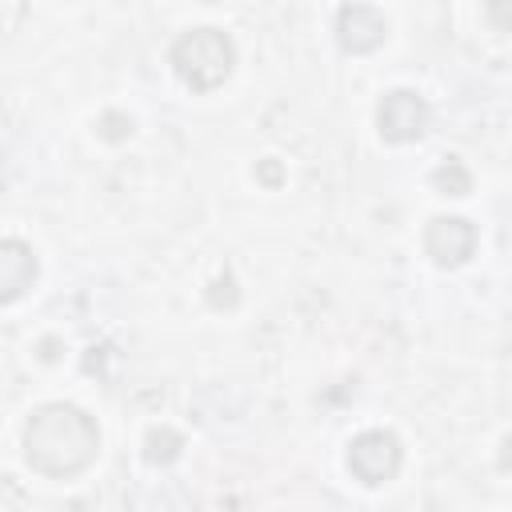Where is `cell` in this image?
Instances as JSON below:
<instances>
[{"label": "cell", "mask_w": 512, "mask_h": 512, "mask_svg": "<svg viewBox=\"0 0 512 512\" xmlns=\"http://www.w3.org/2000/svg\"><path fill=\"white\" fill-rule=\"evenodd\" d=\"M100 136H104V140H124V136H132V116L104 112V116H100Z\"/></svg>", "instance_id": "obj_10"}, {"label": "cell", "mask_w": 512, "mask_h": 512, "mask_svg": "<svg viewBox=\"0 0 512 512\" xmlns=\"http://www.w3.org/2000/svg\"><path fill=\"white\" fill-rule=\"evenodd\" d=\"M376 128L388 144H408L420 140L428 128V104L412 92V88H392L380 104H376Z\"/></svg>", "instance_id": "obj_4"}, {"label": "cell", "mask_w": 512, "mask_h": 512, "mask_svg": "<svg viewBox=\"0 0 512 512\" xmlns=\"http://www.w3.org/2000/svg\"><path fill=\"white\" fill-rule=\"evenodd\" d=\"M236 64V44L224 28H188L172 44V68L192 92H212L232 76Z\"/></svg>", "instance_id": "obj_2"}, {"label": "cell", "mask_w": 512, "mask_h": 512, "mask_svg": "<svg viewBox=\"0 0 512 512\" xmlns=\"http://www.w3.org/2000/svg\"><path fill=\"white\" fill-rule=\"evenodd\" d=\"M32 280H36V252L24 240L8 236L0 244V300L4 304L20 300L24 288H32Z\"/></svg>", "instance_id": "obj_7"}, {"label": "cell", "mask_w": 512, "mask_h": 512, "mask_svg": "<svg viewBox=\"0 0 512 512\" xmlns=\"http://www.w3.org/2000/svg\"><path fill=\"white\" fill-rule=\"evenodd\" d=\"M432 184H436L444 196H468V192H472V172H468L456 156H448V160L432 172Z\"/></svg>", "instance_id": "obj_8"}, {"label": "cell", "mask_w": 512, "mask_h": 512, "mask_svg": "<svg viewBox=\"0 0 512 512\" xmlns=\"http://www.w3.org/2000/svg\"><path fill=\"white\" fill-rule=\"evenodd\" d=\"M400 460H404V448L396 440V432H384V428H372V432H360L352 444H348V472L376 488V484H388L396 472H400Z\"/></svg>", "instance_id": "obj_3"}, {"label": "cell", "mask_w": 512, "mask_h": 512, "mask_svg": "<svg viewBox=\"0 0 512 512\" xmlns=\"http://www.w3.org/2000/svg\"><path fill=\"white\" fill-rule=\"evenodd\" d=\"M100 452L96 420L76 404H40L24 424V460L52 480L84 472Z\"/></svg>", "instance_id": "obj_1"}, {"label": "cell", "mask_w": 512, "mask_h": 512, "mask_svg": "<svg viewBox=\"0 0 512 512\" xmlns=\"http://www.w3.org/2000/svg\"><path fill=\"white\" fill-rule=\"evenodd\" d=\"M180 448H184V440H180V432H172V428H152L148 440H144V456H148L152 464H168V460H176Z\"/></svg>", "instance_id": "obj_9"}, {"label": "cell", "mask_w": 512, "mask_h": 512, "mask_svg": "<svg viewBox=\"0 0 512 512\" xmlns=\"http://www.w3.org/2000/svg\"><path fill=\"white\" fill-rule=\"evenodd\" d=\"M476 248V224L464 216H436L424 228V252L440 264V268H456L472 256Z\"/></svg>", "instance_id": "obj_5"}, {"label": "cell", "mask_w": 512, "mask_h": 512, "mask_svg": "<svg viewBox=\"0 0 512 512\" xmlns=\"http://www.w3.org/2000/svg\"><path fill=\"white\" fill-rule=\"evenodd\" d=\"M336 32H340V44L348 52H372V48L384 44L388 20L372 4H344L340 16H336Z\"/></svg>", "instance_id": "obj_6"}, {"label": "cell", "mask_w": 512, "mask_h": 512, "mask_svg": "<svg viewBox=\"0 0 512 512\" xmlns=\"http://www.w3.org/2000/svg\"><path fill=\"white\" fill-rule=\"evenodd\" d=\"M500 468H512V436L500 444Z\"/></svg>", "instance_id": "obj_11"}]
</instances>
